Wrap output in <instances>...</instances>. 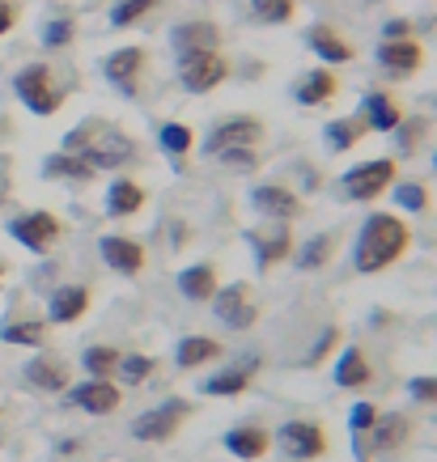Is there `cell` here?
Segmentation results:
<instances>
[{
    "label": "cell",
    "instance_id": "obj_1",
    "mask_svg": "<svg viewBox=\"0 0 437 462\" xmlns=\"http://www.w3.org/2000/svg\"><path fill=\"white\" fill-rule=\"evenodd\" d=\"M412 251V225L399 212H369L353 242V267L361 276H378Z\"/></svg>",
    "mask_w": 437,
    "mask_h": 462
},
{
    "label": "cell",
    "instance_id": "obj_2",
    "mask_svg": "<svg viewBox=\"0 0 437 462\" xmlns=\"http://www.w3.org/2000/svg\"><path fill=\"white\" fill-rule=\"evenodd\" d=\"M264 141H268V127L259 115H229L221 124H212V132L204 136V157L221 162L226 170H242L251 174L264 162Z\"/></svg>",
    "mask_w": 437,
    "mask_h": 462
},
{
    "label": "cell",
    "instance_id": "obj_3",
    "mask_svg": "<svg viewBox=\"0 0 437 462\" xmlns=\"http://www.w3.org/2000/svg\"><path fill=\"white\" fill-rule=\"evenodd\" d=\"M64 153H77L81 162L98 170H124L127 162H136V141L127 136L124 127H115L111 119H81V124L72 127L64 144H60Z\"/></svg>",
    "mask_w": 437,
    "mask_h": 462
},
{
    "label": "cell",
    "instance_id": "obj_4",
    "mask_svg": "<svg viewBox=\"0 0 437 462\" xmlns=\"http://www.w3.org/2000/svg\"><path fill=\"white\" fill-rule=\"evenodd\" d=\"M14 94H17V102H22L30 115H39V119L60 115V106L69 102V89L60 85L56 69H51V64H42V60L22 64V69L14 72Z\"/></svg>",
    "mask_w": 437,
    "mask_h": 462
},
{
    "label": "cell",
    "instance_id": "obj_5",
    "mask_svg": "<svg viewBox=\"0 0 437 462\" xmlns=\"http://www.w3.org/2000/svg\"><path fill=\"white\" fill-rule=\"evenodd\" d=\"M399 179V162L395 157H374V162H357L353 170H344V179H339V191L344 199H353V204H374L382 199Z\"/></svg>",
    "mask_w": 437,
    "mask_h": 462
},
{
    "label": "cell",
    "instance_id": "obj_6",
    "mask_svg": "<svg viewBox=\"0 0 437 462\" xmlns=\"http://www.w3.org/2000/svg\"><path fill=\"white\" fill-rule=\"evenodd\" d=\"M144 77H149V47L141 42H127V47H115L102 56V81L124 98H141Z\"/></svg>",
    "mask_w": 437,
    "mask_h": 462
},
{
    "label": "cell",
    "instance_id": "obj_7",
    "mask_svg": "<svg viewBox=\"0 0 437 462\" xmlns=\"http://www.w3.org/2000/svg\"><path fill=\"white\" fill-rule=\"evenodd\" d=\"M212 314H217V322L221 327H229V331H251L255 322H259V301H255V289L251 284H221L217 293H212Z\"/></svg>",
    "mask_w": 437,
    "mask_h": 462
},
{
    "label": "cell",
    "instance_id": "obj_8",
    "mask_svg": "<svg viewBox=\"0 0 437 462\" xmlns=\"http://www.w3.org/2000/svg\"><path fill=\"white\" fill-rule=\"evenodd\" d=\"M9 238L22 242L30 254H47L60 238H64V221H60L56 212H47V208L17 212L14 221H9Z\"/></svg>",
    "mask_w": 437,
    "mask_h": 462
},
{
    "label": "cell",
    "instance_id": "obj_9",
    "mask_svg": "<svg viewBox=\"0 0 437 462\" xmlns=\"http://www.w3.org/2000/svg\"><path fill=\"white\" fill-rule=\"evenodd\" d=\"M272 446L281 449L289 462H314L327 454V433H323V424H314V420H284L272 433Z\"/></svg>",
    "mask_w": 437,
    "mask_h": 462
},
{
    "label": "cell",
    "instance_id": "obj_10",
    "mask_svg": "<svg viewBox=\"0 0 437 462\" xmlns=\"http://www.w3.org/2000/svg\"><path fill=\"white\" fill-rule=\"evenodd\" d=\"M374 64L386 81H412L424 69V42L421 39H378Z\"/></svg>",
    "mask_w": 437,
    "mask_h": 462
},
{
    "label": "cell",
    "instance_id": "obj_11",
    "mask_svg": "<svg viewBox=\"0 0 437 462\" xmlns=\"http://www.w3.org/2000/svg\"><path fill=\"white\" fill-rule=\"evenodd\" d=\"M170 60L183 64L191 56H204V51H221V26L209 22V17H191V22H179L170 26Z\"/></svg>",
    "mask_w": 437,
    "mask_h": 462
},
{
    "label": "cell",
    "instance_id": "obj_12",
    "mask_svg": "<svg viewBox=\"0 0 437 462\" xmlns=\"http://www.w3.org/2000/svg\"><path fill=\"white\" fill-rule=\"evenodd\" d=\"M174 72H179V85H183L187 94L204 98V94H212V89H221L229 81V60H226V51H204V56H191L183 64H174Z\"/></svg>",
    "mask_w": 437,
    "mask_h": 462
},
{
    "label": "cell",
    "instance_id": "obj_13",
    "mask_svg": "<svg viewBox=\"0 0 437 462\" xmlns=\"http://www.w3.org/2000/svg\"><path fill=\"white\" fill-rule=\"evenodd\" d=\"M302 42H306V51H311L319 64H327V69H344V64L357 60L353 39H349L344 30H336L331 22H311V26L302 30Z\"/></svg>",
    "mask_w": 437,
    "mask_h": 462
},
{
    "label": "cell",
    "instance_id": "obj_14",
    "mask_svg": "<svg viewBox=\"0 0 437 462\" xmlns=\"http://www.w3.org/2000/svg\"><path fill=\"white\" fill-rule=\"evenodd\" d=\"M246 242H251L255 267H259V272H272L276 263H284V259L293 254V225L264 221L259 229H246Z\"/></svg>",
    "mask_w": 437,
    "mask_h": 462
},
{
    "label": "cell",
    "instance_id": "obj_15",
    "mask_svg": "<svg viewBox=\"0 0 437 462\" xmlns=\"http://www.w3.org/2000/svg\"><path fill=\"white\" fill-rule=\"evenodd\" d=\"M187 411H191L187 399H166V403L149 407V411H141V416L132 420V437H136V441H170V437L183 429Z\"/></svg>",
    "mask_w": 437,
    "mask_h": 462
},
{
    "label": "cell",
    "instance_id": "obj_16",
    "mask_svg": "<svg viewBox=\"0 0 437 462\" xmlns=\"http://www.w3.org/2000/svg\"><path fill=\"white\" fill-rule=\"evenodd\" d=\"M251 208L264 217V221H289L293 225L302 217V196H297L293 187H284V182H255L251 187Z\"/></svg>",
    "mask_w": 437,
    "mask_h": 462
},
{
    "label": "cell",
    "instance_id": "obj_17",
    "mask_svg": "<svg viewBox=\"0 0 437 462\" xmlns=\"http://www.w3.org/2000/svg\"><path fill=\"white\" fill-rule=\"evenodd\" d=\"M336 94H339V77H336V69H327V64H314V69L297 72L293 89H289V98H293L297 106H327Z\"/></svg>",
    "mask_w": 437,
    "mask_h": 462
},
{
    "label": "cell",
    "instance_id": "obj_18",
    "mask_svg": "<svg viewBox=\"0 0 437 462\" xmlns=\"http://www.w3.org/2000/svg\"><path fill=\"white\" fill-rule=\"evenodd\" d=\"M69 399L77 411H89V416H111V411H119V386H115L111 378H85L77 382V386H69Z\"/></svg>",
    "mask_w": 437,
    "mask_h": 462
},
{
    "label": "cell",
    "instance_id": "obj_19",
    "mask_svg": "<svg viewBox=\"0 0 437 462\" xmlns=\"http://www.w3.org/2000/svg\"><path fill=\"white\" fill-rule=\"evenodd\" d=\"M361 119H366L369 132H382V136H391L399 124H404V102L391 94V89H369L366 98H361Z\"/></svg>",
    "mask_w": 437,
    "mask_h": 462
},
{
    "label": "cell",
    "instance_id": "obj_20",
    "mask_svg": "<svg viewBox=\"0 0 437 462\" xmlns=\"http://www.w3.org/2000/svg\"><path fill=\"white\" fill-rule=\"evenodd\" d=\"M98 254L102 263L119 272V276H141L144 272V246L136 238H124V234H107L98 238Z\"/></svg>",
    "mask_w": 437,
    "mask_h": 462
},
{
    "label": "cell",
    "instance_id": "obj_21",
    "mask_svg": "<svg viewBox=\"0 0 437 462\" xmlns=\"http://www.w3.org/2000/svg\"><path fill=\"white\" fill-rule=\"evenodd\" d=\"M85 310H89V289L85 284H60L56 293L47 297V322H56V327L81 322Z\"/></svg>",
    "mask_w": 437,
    "mask_h": 462
},
{
    "label": "cell",
    "instance_id": "obj_22",
    "mask_svg": "<svg viewBox=\"0 0 437 462\" xmlns=\"http://www.w3.org/2000/svg\"><path fill=\"white\" fill-rule=\"evenodd\" d=\"M331 378H336L339 391H361V386H369V382H374V365H369L366 348L349 344V348L336 356V365H331Z\"/></svg>",
    "mask_w": 437,
    "mask_h": 462
},
{
    "label": "cell",
    "instance_id": "obj_23",
    "mask_svg": "<svg viewBox=\"0 0 437 462\" xmlns=\"http://www.w3.org/2000/svg\"><path fill=\"white\" fill-rule=\"evenodd\" d=\"M26 382L42 394L69 391V365H64V356H56V352H39V356L26 365Z\"/></svg>",
    "mask_w": 437,
    "mask_h": 462
},
{
    "label": "cell",
    "instance_id": "obj_24",
    "mask_svg": "<svg viewBox=\"0 0 437 462\" xmlns=\"http://www.w3.org/2000/svg\"><path fill=\"white\" fill-rule=\"evenodd\" d=\"M226 449L242 462H259L272 449V433L264 424H234L226 433Z\"/></svg>",
    "mask_w": 437,
    "mask_h": 462
},
{
    "label": "cell",
    "instance_id": "obj_25",
    "mask_svg": "<svg viewBox=\"0 0 437 462\" xmlns=\"http://www.w3.org/2000/svg\"><path fill=\"white\" fill-rule=\"evenodd\" d=\"M366 119L361 115H339V119H327L323 124V149L331 157L336 153H349V149H357V144L366 141Z\"/></svg>",
    "mask_w": 437,
    "mask_h": 462
},
{
    "label": "cell",
    "instance_id": "obj_26",
    "mask_svg": "<svg viewBox=\"0 0 437 462\" xmlns=\"http://www.w3.org/2000/svg\"><path fill=\"white\" fill-rule=\"evenodd\" d=\"M42 179H51V182H72V187H85V182H94L98 179V170L89 166V162H81L77 153H47L42 157Z\"/></svg>",
    "mask_w": 437,
    "mask_h": 462
},
{
    "label": "cell",
    "instance_id": "obj_27",
    "mask_svg": "<svg viewBox=\"0 0 437 462\" xmlns=\"http://www.w3.org/2000/svg\"><path fill=\"white\" fill-rule=\"evenodd\" d=\"M144 187L136 179H127V174H119V179L107 187V212H111L115 221H127V217H136V212L144 208Z\"/></svg>",
    "mask_w": 437,
    "mask_h": 462
},
{
    "label": "cell",
    "instance_id": "obj_28",
    "mask_svg": "<svg viewBox=\"0 0 437 462\" xmlns=\"http://www.w3.org/2000/svg\"><path fill=\"white\" fill-rule=\"evenodd\" d=\"M255 356L251 361H242V365H229V369H221V374H212V378H204V386L200 391L212 394V399H229V394H242L246 386H251L255 378Z\"/></svg>",
    "mask_w": 437,
    "mask_h": 462
},
{
    "label": "cell",
    "instance_id": "obj_29",
    "mask_svg": "<svg viewBox=\"0 0 437 462\" xmlns=\"http://www.w3.org/2000/svg\"><path fill=\"white\" fill-rule=\"evenodd\" d=\"M221 289V281H217V267L212 263H191L179 272V293L187 297V301H212V293Z\"/></svg>",
    "mask_w": 437,
    "mask_h": 462
},
{
    "label": "cell",
    "instance_id": "obj_30",
    "mask_svg": "<svg viewBox=\"0 0 437 462\" xmlns=\"http://www.w3.org/2000/svg\"><path fill=\"white\" fill-rule=\"evenodd\" d=\"M336 234H314V238H306L302 246H293V259L297 272H319V267H327L331 259H336Z\"/></svg>",
    "mask_w": 437,
    "mask_h": 462
},
{
    "label": "cell",
    "instance_id": "obj_31",
    "mask_svg": "<svg viewBox=\"0 0 437 462\" xmlns=\"http://www.w3.org/2000/svg\"><path fill=\"white\" fill-rule=\"evenodd\" d=\"M157 144H162V153L174 162V166H183V157L196 149V132L179 119H166V124L157 127Z\"/></svg>",
    "mask_w": 437,
    "mask_h": 462
},
{
    "label": "cell",
    "instance_id": "obj_32",
    "mask_svg": "<svg viewBox=\"0 0 437 462\" xmlns=\"http://www.w3.org/2000/svg\"><path fill=\"white\" fill-rule=\"evenodd\" d=\"M221 356V344L212 336H187L179 339V348H174V365L179 369H200V365H209Z\"/></svg>",
    "mask_w": 437,
    "mask_h": 462
},
{
    "label": "cell",
    "instance_id": "obj_33",
    "mask_svg": "<svg viewBox=\"0 0 437 462\" xmlns=\"http://www.w3.org/2000/svg\"><path fill=\"white\" fill-rule=\"evenodd\" d=\"M39 42L47 47V51H69L72 42H77V17H69V14H51V17H42V26H39Z\"/></svg>",
    "mask_w": 437,
    "mask_h": 462
},
{
    "label": "cell",
    "instance_id": "obj_34",
    "mask_svg": "<svg viewBox=\"0 0 437 462\" xmlns=\"http://www.w3.org/2000/svg\"><path fill=\"white\" fill-rule=\"evenodd\" d=\"M5 344H22V348H42L47 344V322L42 319H9L0 327Z\"/></svg>",
    "mask_w": 437,
    "mask_h": 462
},
{
    "label": "cell",
    "instance_id": "obj_35",
    "mask_svg": "<svg viewBox=\"0 0 437 462\" xmlns=\"http://www.w3.org/2000/svg\"><path fill=\"white\" fill-rule=\"evenodd\" d=\"M166 0H115L111 5V30H127V26H141L144 17H153Z\"/></svg>",
    "mask_w": 437,
    "mask_h": 462
},
{
    "label": "cell",
    "instance_id": "obj_36",
    "mask_svg": "<svg viewBox=\"0 0 437 462\" xmlns=\"http://www.w3.org/2000/svg\"><path fill=\"white\" fill-rule=\"evenodd\" d=\"M119 356H124V352L111 348V344H94V348H85V352H81L85 378H115V369H119Z\"/></svg>",
    "mask_w": 437,
    "mask_h": 462
},
{
    "label": "cell",
    "instance_id": "obj_37",
    "mask_svg": "<svg viewBox=\"0 0 437 462\" xmlns=\"http://www.w3.org/2000/svg\"><path fill=\"white\" fill-rule=\"evenodd\" d=\"M246 9L264 26H289L297 17V0H246Z\"/></svg>",
    "mask_w": 437,
    "mask_h": 462
},
{
    "label": "cell",
    "instance_id": "obj_38",
    "mask_svg": "<svg viewBox=\"0 0 437 462\" xmlns=\"http://www.w3.org/2000/svg\"><path fill=\"white\" fill-rule=\"evenodd\" d=\"M424 132H429V119H424V115H404V124L391 132V136H395V153L412 157L416 153V144L424 141Z\"/></svg>",
    "mask_w": 437,
    "mask_h": 462
},
{
    "label": "cell",
    "instance_id": "obj_39",
    "mask_svg": "<svg viewBox=\"0 0 437 462\" xmlns=\"http://www.w3.org/2000/svg\"><path fill=\"white\" fill-rule=\"evenodd\" d=\"M404 437H408V420L404 416H378V424L369 429V446L395 449V446H404Z\"/></svg>",
    "mask_w": 437,
    "mask_h": 462
},
{
    "label": "cell",
    "instance_id": "obj_40",
    "mask_svg": "<svg viewBox=\"0 0 437 462\" xmlns=\"http://www.w3.org/2000/svg\"><path fill=\"white\" fill-rule=\"evenodd\" d=\"M391 199H395V208H404V212H424L429 208V187L416 179H395Z\"/></svg>",
    "mask_w": 437,
    "mask_h": 462
},
{
    "label": "cell",
    "instance_id": "obj_41",
    "mask_svg": "<svg viewBox=\"0 0 437 462\" xmlns=\"http://www.w3.org/2000/svg\"><path fill=\"white\" fill-rule=\"evenodd\" d=\"M153 369H157L153 356H144V352H124V356H119V369H115V378H124L127 386H141V382H149Z\"/></svg>",
    "mask_w": 437,
    "mask_h": 462
},
{
    "label": "cell",
    "instance_id": "obj_42",
    "mask_svg": "<svg viewBox=\"0 0 437 462\" xmlns=\"http://www.w3.org/2000/svg\"><path fill=\"white\" fill-rule=\"evenodd\" d=\"M378 416H382V411H378L374 403H357V407H353V416H349V429H353V433L361 437V433H369V429L378 424Z\"/></svg>",
    "mask_w": 437,
    "mask_h": 462
},
{
    "label": "cell",
    "instance_id": "obj_43",
    "mask_svg": "<svg viewBox=\"0 0 437 462\" xmlns=\"http://www.w3.org/2000/svg\"><path fill=\"white\" fill-rule=\"evenodd\" d=\"M408 394L416 403H437V374H421L408 382Z\"/></svg>",
    "mask_w": 437,
    "mask_h": 462
},
{
    "label": "cell",
    "instance_id": "obj_44",
    "mask_svg": "<svg viewBox=\"0 0 437 462\" xmlns=\"http://www.w3.org/2000/svg\"><path fill=\"white\" fill-rule=\"evenodd\" d=\"M339 344V327H323V331H319V339H314V348H311V356H306V365H319L327 356V352L336 348Z\"/></svg>",
    "mask_w": 437,
    "mask_h": 462
},
{
    "label": "cell",
    "instance_id": "obj_45",
    "mask_svg": "<svg viewBox=\"0 0 437 462\" xmlns=\"http://www.w3.org/2000/svg\"><path fill=\"white\" fill-rule=\"evenodd\" d=\"M382 39H416V26L408 17H386L382 22Z\"/></svg>",
    "mask_w": 437,
    "mask_h": 462
},
{
    "label": "cell",
    "instance_id": "obj_46",
    "mask_svg": "<svg viewBox=\"0 0 437 462\" xmlns=\"http://www.w3.org/2000/svg\"><path fill=\"white\" fill-rule=\"evenodd\" d=\"M22 22V0H0V39Z\"/></svg>",
    "mask_w": 437,
    "mask_h": 462
},
{
    "label": "cell",
    "instance_id": "obj_47",
    "mask_svg": "<svg viewBox=\"0 0 437 462\" xmlns=\"http://www.w3.org/2000/svg\"><path fill=\"white\" fill-rule=\"evenodd\" d=\"M5 272H9V263H5V259H0V281H5Z\"/></svg>",
    "mask_w": 437,
    "mask_h": 462
},
{
    "label": "cell",
    "instance_id": "obj_48",
    "mask_svg": "<svg viewBox=\"0 0 437 462\" xmlns=\"http://www.w3.org/2000/svg\"><path fill=\"white\" fill-rule=\"evenodd\" d=\"M361 5H386V0H361Z\"/></svg>",
    "mask_w": 437,
    "mask_h": 462
},
{
    "label": "cell",
    "instance_id": "obj_49",
    "mask_svg": "<svg viewBox=\"0 0 437 462\" xmlns=\"http://www.w3.org/2000/svg\"><path fill=\"white\" fill-rule=\"evenodd\" d=\"M429 102H433V111H437V94H433V98H429Z\"/></svg>",
    "mask_w": 437,
    "mask_h": 462
},
{
    "label": "cell",
    "instance_id": "obj_50",
    "mask_svg": "<svg viewBox=\"0 0 437 462\" xmlns=\"http://www.w3.org/2000/svg\"><path fill=\"white\" fill-rule=\"evenodd\" d=\"M433 170H437V149H433Z\"/></svg>",
    "mask_w": 437,
    "mask_h": 462
}]
</instances>
